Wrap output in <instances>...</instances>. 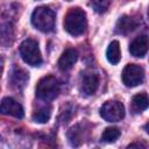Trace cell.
Masks as SVG:
<instances>
[{"label": "cell", "mask_w": 149, "mask_h": 149, "mask_svg": "<svg viewBox=\"0 0 149 149\" xmlns=\"http://www.w3.org/2000/svg\"><path fill=\"white\" fill-rule=\"evenodd\" d=\"M86 27V13L79 7L69 9L64 17V29L72 36H79L85 33Z\"/></svg>", "instance_id": "6da1fadb"}, {"label": "cell", "mask_w": 149, "mask_h": 149, "mask_svg": "<svg viewBox=\"0 0 149 149\" xmlns=\"http://www.w3.org/2000/svg\"><path fill=\"white\" fill-rule=\"evenodd\" d=\"M56 15L52 9L47 6L37 7L31 14V23L34 27L43 33H50L55 28Z\"/></svg>", "instance_id": "7a4b0ae2"}, {"label": "cell", "mask_w": 149, "mask_h": 149, "mask_svg": "<svg viewBox=\"0 0 149 149\" xmlns=\"http://www.w3.org/2000/svg\"><path fill=\"white\" fill-rule=\"evenodd\" d=\"M61 92V83L54 76H45L43 77L36 86V97L44 101L54 100L58 97Z\"/></svg>", "instance_id": "3957f363"}, {"label": "cell", "mask_w": 149, "mask_h": 149, "mask_svg": "<svg viewBox=\"0 0 149 149\" xmlns=\"http://www.w3.org/2000/svg\"><path fill=\"white\" fill-rule=\"evenodd\" d=\"M20 55L22 59L31 65V66H40L42 64V55L38 48V43L33 38L24 40L19 48Z\"/></svg>", "instance_id": "277c9868"}, {"label": "cell", "mask_w": 149, "mask_h": 149, "mask_svg": "<svg viewBox=\"0 0 149 149\" xmlns=\"http://www.w3.org/2000/svg\"><path fill=\"white\" fill-rule=\"evenodd\" d=\"M100 115L108 122H116L125 116V106L116 100L106 101L100 108Z\"/></svg>", "instance_id": "5b68a950"}, {"label": "cell", "mask_w": 149, "mask_h": 149, "mask_svg": "<svg viewBox=\"0 0 149 149\" xmlns=\"http://www.w3.org/2000/svg\"><path fill=\"white\" fill-rule=\"evenodd\" d=\"M144 80V71L137 64H127L122 71V81L127 87H135Z\"/></svg>", "instance_id": "8992f818"}, {"label": "cell", "mask_w": 149, "mask_h": 149, "mask_svg": "<svg viewBox=\"0 0 149 149\" xmlns=\"http://www.w3.org/2000/svg\"><path fill=\"white\" fill-rule=\"evenodd\" d=\"M29 80V74L26 70L19 68V66H13L12 71H10V74H9V78H8V81H9V85L13 90H16L19 92H21Z\"/></svg>", "instance_id": "52a82bcc"}, {"label": "cell", "mask_w": 149, "mask_h": 149, "mask_svg": "<svg viewBox=\"0 0 149 149\" xmlns=\"http://www.w3.org/2000/svg\"><path fill=\"white\" fill-rule=\"evenodd\" d=\"M0 113L3 115H10L17 119H22L24 115L23 107L13 98H3L0 102Z\"/></svg>", "instance_id": "ba28073f"}, {"label": "cell", "mask_w": 149, "mask_h": 149, "mask_svg": "<svg viewBox=\"0 0 149 149\" xmlns=\"http://www.w3.org/2000/svg\"><path fill=\"white\" fill-rule=\"evenodd\" d=\"M99 87V76L93 71H85L81 74L80 88L86 95H92Z\"/></svg>", "instance_id": "9c48e42d"}, {"label": "cell", "mask_w": 149, "mask_h": 149, "mask_svg": "<svg viewBox=\"0 0 149 149\" xmlns=\"http://www.w3.org/2000/svg\"><path fill=\"white\" fill-rule=\"evenodd\" d=\"M141 19H136L135 16H130V15H122L115 26V31L120 35H127L132 31H134L137 26L140 24Z\"/></svg>", "instance_id": "30bf717a"}, {"label": "cell", "mask_w": 149, "mask_h": 149, "mask_svg": "<svg viewBox=\"0 0 149 149\" xmlns=\"http://www.w3.org/2000/svg\"><path fill=\"white\" fill-rule=\"evenodd\" d=\"M148 51V36L146 34L135 37L129 44V52L134 57H143Z\"/></svg>", "instance_id": "8fae6325"}, {"label": "cell", "mask_w": 149, "mask_h": 149, "mask_svg": "<svg viewBox=\"0 0 149 149\" xmlns=\"http://www.w3.org/2000/svg\"><path fill=\"white\" fill-rule=\"evenodd\" d=\"M77 59H78V51L76 49L69 48L61 55L58 59V68L62 71H68L74 65Z\"/></svg>", "instance_id": "7c38bea8"}, {"label": "cell", "mask_w": 149, "mask_h": 149, "mask_svg": "<svg viewBox=\"0 0 149 149\" xmlns=\"http://www.w3.org/2000/svg\"><path fill=\"white\" fill-rule=\"evenodd\" d=\"M106 57H107V61L115 65L120 62V58H121V50H120V44L118 41H112L107 48V51H106Z\"/></svg>", "instance_id": "4fadbf2b"}, {"label": "cell", "mask_w": 149, "mask_h": 149, "mask_svg": "<svg viewBox=\"0 0 149 149\" xmlns=\"http://www.w3.org/2000/svg\"><path fill=\"white\" fill-rule=\"evenodd\" d=\"M68 137L72 146H79L84 140V129L81 128V125H77L70 128V130L68 132Z\"/></svg>", "instance_id": "5bb4252c"}, {"label": "cell", "mask_w": 149, "mask_h": 149, "mask_svg": "<svg viewBox=\"0 0 149 149\" xmlns=\"http://www.w3.org/2000/svg\"><path fill=\"white\" fill-rule=\"evenodd\" d=\"M51 116V107L49 105H44L38 107L34 113H33V120L38 123H45L49 121Z\"/></svg>", "instance_id": "9a60e30c"}, {"label": "cell", "mask_w": 149, "mask_h": 149, "mask_svg": "<svg viewBox=\"0 0 149 149\" xmlns=\"http://www.w3.org/2000/svg\"><path fill=\"white\" fill-rule=\"evenodd\" d=\"M132 106L133 109L137 113H141L142 111L148 108V95L147 93H139L133 97L132 100Z\"/></svg>", "instance_id": "2e32d148"}, {"label": "cell", "mask_w": 149, "mask_h": 149, "mask_svg": "<svg viewBox=\"0 0 149 149\" xmlns=\"http://www.w3.org/2000/svg\"><path fill=\"white\" fill-rule=\"evenodd\" d=\"M120 134H121V132H120L119 128H116V127H107L104 130L102 135H101V141L107 142V143L114 142V141H116L119 139Z\"/></svg>", "instance_id": "e0dca14e"}, {"label": "cell", "mask_w": 149, "mask_h": 149, "mask_svg": "<svg viewBox=\"0 0 149 149\" xmlns=\"http://www.w3.org/2000/svg\"><path fill=\"white\" fill-rule=\"evenodd\" d=\"M90 5L97 13L102 14L108 9L111 0H90Z\"/></svg>", "instance_id": "ac0fdd59"}, {"label": "cell", "mask_w": 149, "mask_h": 149, "mask_svg": "<svg viewBox=\"0 0 149 149\" xmlns=\"http://www.w3.org/2000/svg\"><path fill=\"white\" fill-rule=\"evenodd\" d=\"M2 66H3V61H2V58L0 56V76H1V72H2Z\"/></svg>", "instance_id": "d6986e66"}, {"label": "cell", "mask_w": 149, "mask_h": 149, "mask_svg": "<svg viewBox=\"0 0 149 149\" xmlns=\"http://www.w3.org/2000/svg\"><path fill=\"white\" fill-rule=\"evenodd\" d=\"M68 1H71V0H68Z\"/></svg>", "instance_id": "ffe728a7"}]
</instances>
